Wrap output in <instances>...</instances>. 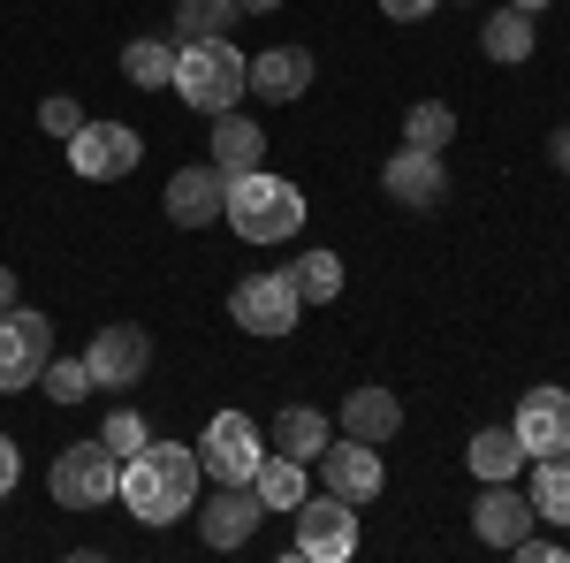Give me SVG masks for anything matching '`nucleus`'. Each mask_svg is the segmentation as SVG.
<instances>
[{
  "label": "nucleus",
  "mask_w": 570,
  "mask_h": 563,
  "mask_svg": "<svg viewBox=\"0 0 570 563\" xmlns=\"http://www.w3.org/2000/svg\"><path fill=\"white\" fill-rule=\"evenodd\" d=\"M122 511L137 525H176L183 511H198V457L183 441H145L122 457Z\"/></svg>",
  "instance_id": "f257e3e1"
},
{
  "label": "nucleus",
  "mask_w": 570,
  "mask_h": 563,
  "mask_svg": "<svg viewBox=\"0 0 570 563\" xmlns=\"http://www.w3.org/2000/svg\"><path fill=\"white\" fill-rule=\"evenodd\" d=\"M220 221L244 236V244H289L305 229V191L282 183V175H228V198H220Z\"/></svg>",
  "instance_id": "f03ea898"
},
{
  "label": "nucleus",
  "mask_w": 570,
  "mask_h": 563,
  "mask_svg": "<svg viewBox=\"0 0 570 563\" xmlns=\"http://www.w3.org/2000/svg\"><path fill=\"white\" fill-rule=\"evenodd\" d=\"M168 91H183V107H198V115H228L252 91V61L228 39H190L176 46V85Z\"/></svg>",
  "instance_id": "7ed1b4c3"
},
{
  "label": "nucleus",
  "mask_w": 570,
  "mask_h": 563,
  "mask_svg": "<svg viewBox=\"0 0 570 563\" xmlns=\"http://www.w3.org/2000/svg\"><path fill=\"white\" fill-rule=\"evenodd\" d=\"M122 495V457L107 449V441H69L61 457H53V503L61 511H99V503H115Z\"/></svg>",
  "instance_id": "20e7f679"
},
{
  "label": "nucleus",
  "mask_w": 570,
  "mask_h": 563,
  "mask_svg": "<svg viewBox=\"0 0 570 563\" xmlns=\"http://www.w3.org/2000/svg\"><path fill=\"white\" fill-rule=\"evenodd\" d=\"M297 282H289V266H266V274H244L236 290H228V320L244 328V336H289L297 328Z\"/></svg>",
  "instance_id": "39448f33"
},
{
  "label": "nucleus",
  "mask_w": 570,
  "mask_h": 563,
  "mask_svg": "<svg viewBox=\"0 0 570 563\" xmlns=\"http://www.w3.org/2000/svg\"><path fill=\"white\" fill-rule=\"evenodd\" d=\"M259 465H266V434L244 411H214V427L198 441V473H214L220 487H252Z\"/></svg>",
  "instance_id": "423d86ee"
},
{
  "label": "nucleus",
  "mask_w": 570,
  "mask_h": 563,
  "mask_svg": "<svg viewBox=\"0 0 570 563\" xmlns=\"http://www.w3.org/2000/svg\"><path fill=\"white\" fill-rule=\"evenodd\" d=\"M297 556L305 563H351L357 556V503L343 495H305L297 503Z\"/></svg>",
  "instance_id": "0eeeda50"
},
{
  "label": "nucleus",
  "mask_w": 570,
  "mask_h": 563,
  "mask_svg": "<svg viewBox=\"0 0 570 563\" xmlns=\"http://www.w3.org/2000/svg\"><path fill=\"white\" fill-rule=\"evenodd\" d=\"M53 358V320L31 304H8L0 312V389H31Z\"/></svg>",
  "instance_id": "6e6552de"
},
{
  "label": "nucleus",
  "mask_w": 570,
  "mask_h": 563,
  "mask_svg": "<svg viewBox=\"0 0 570 563\" xmlns=\"http://www.w3.org/2000/svg\"><path fill=\"white\" fill-rule=\"evenodd\" d=\"M320 479H327V495H343V503H373L381 487H389V465H381V441H357V434H343V441H327L320 449Z\"/></svg>",
  "instance_id": "1a4fd4ad"
},
{
  "label": "nucleus",
  "mask_w": 570,
  "mask_h": 563,
  "mask_svg": "<svg viewBox=\"0 0 570 563\" xmlns=\"http://www.w3.org/2000/svg\"><path fill=\"white\" fill-rule=\"evenodd\" d=\"M137 161H145V137L122 130V123H77V137H69V168L91 175V183H115Z\"/></svg>",
  "instance_id": "9d476101"
},
{
  "label": "nucleus",
  "mask_w": 570,
  "mask_h": 563,
  "mask_svg": "<svg viewBox=\"0 0 570 563\" xmlns=\"http://www.w3.org/2000/svg\"><path fill=\"white\" fill-rule=\"evenodd\" d=\"M510 434L525 441V465L532 457H563L570 449V389H525L518 396V419H510Z\"/></svg>",
  "instance_id": "9b49d317"
},
{
  "label": "nucleus",
  "mask_w": 570,
  "mask_h": 563,
  "mask_svg": "<svg viewBox=\"0 0 570 563\" xmlns=\"http://www.w3.org/2000/svg\"><path fill=\"white\" fill-rule=\"evenodd\" d=\"M85 366H91V389H130L137 373L153 366V336L130 328V320H115V328H99V336H91Z\"/></svg>",
  "instance_id": "f8f14e48"
},
{
  "label": "nucleus",
  "mask_w": 570,
  "mask_h": 563,
  "mask_svg": "<svg viewBox=\"0 0 570 563\" xmlns=\"http://www.w3.org/2000/svg\"><path fill=\"white\" fill-rule=\"evenodd\" d=\"M381 191H389L395 206H411V214H434L441 198H449V168H441V153H419V145H403L389 168H381Z\"/></svg>",
  "instance_id": "ddd939ff"
},
{
  "label": "nucleus",
  "mask_w": 570,
  "mask_h": 563,
  "mask_svg": "<svg viewBox=\"0 0 570 563\" xmlns=\"http://www.w3.org/2000/svg\"><path fill=\"white\" fill-rule=\"evenodd\" d=\"M532 495H518L510 479H480V503H472V533H480L487 549H518L532 533Z\"/></svg>",
  "instance_id": "4468645a"
},
{
  "label": "nucleus",
  "mask_w": 570,
  "mask_h": 563,
  "mask_svg": "<svg viewBox=\"0 0 570 563\" xmlns=\"http://www.w3.org/2000/svg\"><path fill=\"white\" fill-rule=\"evenodd\" d=\"M259 518H266V503L252 487H220L214 503H198V541L206 549H244L259 533Z\"/></svg>",
  "instance_id": "2eb2a0df"
},
{
  "label": "nucleus",
  "mask_w": 570,
  "mask_h": 563,
  "mask_svg": "<svg viewBox=\"0 0 570 563\" xmlns=\"http://www.w3.org/2000/svg\"><path fill=\"white\" fill-rule=\"evenodd\" d=\"M220 198H228V175L214 168V161H198V168H176V183H168V221L176 229H206V221H220Z\"/></svg>",
  "instance_id": "dca6fc26"
},
{
  "label": "nucleus",
  "mask_w": 570,
  "mask_h": 563,
  "mask_svg": "<svg viewBox=\"0 0 570 563\" xmlns=\"http://www.w3.org/2000/svg\"><path fill=\"white\" fill-rule=\"evenodd\" d=\"M259 161H266V130H259V123H252V115H236V107L214 115V168L220 175H252Z\"/></svg>",
  "instance_id": "f3484780"
},
{
  "label": "nucleus",
  "mask_w": 570,
  "mask_h": 563,
  "mask_svg": "<svg viewBox=\"0 0 570 563\" xmlns=\"http://www.w3.org/2000/svg\"><path fill=\"white\" fill-rule=\"evenodd\" d=\"M266 441H274L282 457H297V465H320V449H327L335 434H327V411H312V404H289V411H274Z\"/></svg>",
  "instance_id": "a211bd4d"
},
{
  "label": "nucleus",
  "mask_w": 570,
  "mask_h": 563,
  "mask_svg": "<svg viewBox=\"0 0 570 563\" xmlns=\"http://www.w3.org/2000/svg\"><path fill=\"white\" fill-rule=\"evenodd\" d=\"M305 85H312L305 46H266L259 61H252V91H259V99H305Z\"/></svg>",
  "instance_id": "6ab92c4d"
},
{
  "label": "nucleus",
  "mask_w": 570,
  "mask_h": 563,
  "mask_svg": "<svg viewBox=\"0 0 570 563\" xmlns=\"http://www.w3.org/2000/svg\"><path fill=\"white\" fill-rule=\"evenodd\" d=\"M395 427H403V404H395L389 389H373V381H365V389L343 396V434H357V441H389Z\"/></svg>",
  "instance_id": "aec40b11"
},
{
  "label": "nucleus",
  "mask_w": 570,
  "mask_h": 563,
  "mask_svg": "<svg viewBox=\"0 0 570 563\" xmlns=\"http://www.w3.org/2000/svg\"><path fill=\"white\" fill-rule=\"evenodd\" d=\"M532 518L540 525H570V449L563 457H532Z\"/></svg>",
  "instance_id": "412c9836"
},
{
  "label": "nucleus",
  "mask_w": 570,
  "mask_h": 563,
  "mask_svg": "<svg viewBox=\"0 0 570 563\" xmlns=\"http://www.w3.org/2000/svg\"><path fill=\"white\" fill-rule=\"evenodd\" d=\"M464 465H472L480 479H518L525 473V441H518L510 427H480L472 449H464Z\"/></svg>",
  "instance_id": "4be33fe9"
},
{
  "label": "nucleus",
  "mask_w": 570,
  "mask_h": 563,
  "mask_svg": "<svg viewBox=\"0 0 570 563\" xmlns=\"http://www.w3.org/2000/svg\"><path fill=\"white\" fill-rule=\"evenodd\" d=\"M480 46H487V61H532V8H494L480 23Z\"/></svg>",
  "instance_id": "5701e85b"
},
{
  "label": "nucleus",
  "mask_w": 570,
  "mask_h": 563,
  "mask_svg": "<svg viewBox=\"0 0 570 563\" xmlns=\"http://www.w3.org/2000/svg\"><path fill=\"white\" fill-rule=\"evenodd\" d=\"M122 77L137 91H168L176 85V39H130L122 46Z\"/></svg>",
  "instance_id": "b1692460"
},
{
  "label": "nucleus",
  "mask_w": 570,
  "mask_h": 563,
  "mask_svg": "<svg viewBox=\"0 0 570 563\" xmlns=\"http://www.w3.org/2000/svg\"><path fill=\"white\" fill-rule=\"evenodd\" d=\"M252 495H259L266 511H297V503H305V465L282 457V449H266V465L252 473Z\"/></svg>",
  "instance_id": "393cba45"
},
{
  "label": "nucleus",
  "mask_w": 570,
  "mask_h": 563,
  "mask_svg": "<svg viewBox=\"0 0 570 563\" xmlns=\"http://www.w3.org/2000/svg\"><path fill=\"white\" fill-rule=\"evenodd\" d=\"M244 16V0H176V46L190 39H228V23Z\"/></svg>",
  "instance_id": "a878e982"
},
{
  "label": "nucleus",
  "mask_w": 570,
  "mask_h": 563,
  "mask_svg": "<svg viewBox=\"0 0 570 563\" xmlns=\"http://www.w3.org/2000/svg\"><path fill=\"white\" fill-rule=\"evenodd\" d=\"M289 282H297L305 304H335L343 298V260H335V252H305V260L289 266Z\"/></svg>",
  "instance_id": "bb28decb"
},
{
  "label": "nucleus",
  "mask_w": 570,
  "mask_h": 563,
  "mask_svg": "<svg viewBox=\"0 0 570 563\" xmlns=\"http://www.w3.org/2000/svg\"><path fill=\"white\" fill-rule=\"evenodd\" d=\"M449 137H456V107H441V99H419L403 115V145H419V153H441Z\"/></svg>",
  "instance_id": "cd10ccee"
},
{
  "label": "nucleus",
  "mask_w": 570,
  "mask_h": 563,
  "mask_svg": "<svg viewBox=\"0 0 570 563\" xmlns=\"http://www.w3.org/2000/svg\"><path fill=\"white\" fill-rule=\"evenodd\" d=\"M39 389L53 396V404H85V396H91V366H85V358H46Z\"/></svg>",
  "instance_id": "c85d7f7f"
},
{
  "label": "nucleus",
  "mask_w": 570,
  "mask_h": 563,
  "mask_svg": "<svg viewBox=\"0 0 570 563\" xmlns=\"http://www.w3.org/2000/svg\"><path fill=\"white\" fill-rule=\"evenodd\" d=\"M99 441H107L115 457H137V449H145L153 434H145V419H137L130 404H122V411H107V427H99Z\"/></svg>",
  "instance_id": "c756f323"
},
{
  "label": "nucleus",
  "mask_w": 570,
  "mask_h": 563,
  "mask_svg": "<svg viewBox=\"0 0 570 563\" xmlns=\"http://www.w3.org/2000/svg\"><path fill=\"white\" fill-rule=\"evenodd\" d=\"M39 123H46L53 137H61V145H69V137H77V123H85V107H77V99H46V107H39Z\"/></svg>",
  "instance_id": "7c9ffc66"
},
{
  "label": "nucleus",
  "mask_w": 570,
  "mask_h": 563,
  "mask_svg": "<svg viewBox=\"0 0 570 563\" xmlns=\"http://www.w3.org/2000/svg\"><path fill=\"white\" fill-rule=\"evenodd\" d=\"M381 16H389V23H426L434 0H381Z\"/></svg>",
  "instance_id": "2f4dec72"
},
{
  "label": "nucleus",
  "mask_w": 570,
  "mask_h": 563,
  "mask_svg": "<svg viewBox=\"0 0 570 563\" xmlns=\"http://www.w3.org/2000/svg\"><path fill=\"white\" fill-rule=\"evenodd\" d=\"M16 479H23V457H16V441H8V434H0V495H8V487H16Z\"/></svg>",
  "instance_id": "473e14b6"
},
{
  "label": "nucleus",
  "mask_w": 570,
  "mask_h": 563,
  "mask_svg": "<svg viewBox=\"0 0 570 563\" xmlns=\"http://www.w3.org/2000/svg\"><path fill=\"white\" fill-rule=\"evenodd\" d=\"M518 556H525V563H556L563 549H556V541H540V533H525V541H518Z\"/></svg>",
  "instance_id": "72a5a7b5"
},
{
  "label": "nucleus",
  "mask_w": 570,
  "mask_h": 563,
  "mask_svg": "<svg viewBox=\"0 0 570 563\" xmlns=\"http://www.w3.org/2000/svg\"><path fill=\"white\" fill-rule=\"evenodd\" d=\"M548 153H556V168L570 175V130H556V145H548Z\"/></svg>",
  "instance_id": "f704fd0d"
},
{
  "label": "nucleus",
  "mask_w": 570,
  "mask_h": 563,
  "mask_svg": "<svg viewBox=\"0 0 570 563\" xmlns=\"http://www.w3.org/2000/svg\"><path fill=\"white\" fill-rule=\"evenodd\" d=\"M8 304H16V274L0 266V312H8Z\"/></svg>",
  "instance_id": "c9c22d12"
},
{
  "label": "nucleus",
  "mask_w": 570,
  "mask_h": 563,
  "mask_svg": "<svg viewBox=\"0 0 570 563\" xmlns=\"http://www.w3.org/2000/svg\"><path fill=\"white\" fill-rule=\"evenodd\" d=\"M274 8H282V0H244V16H274Z\"/></svg>",
  "instance_id": "e433bc0d"
},
{
  "label": "nucleus",
  "mask_w": 570,
  "mask_h": 563,
  "mask_svg": "<svg viewBox=\"0 0 570 563\" xmlns=\"http://www.w3.org/2000/svg\"><path fill=\"white\" fill-rule=\"evenodd\" d=\"M510 8H548V0H510Z\"/></svg>",
  "instance_id": "4c0bfd02"
}]
</instances>
